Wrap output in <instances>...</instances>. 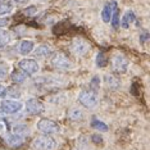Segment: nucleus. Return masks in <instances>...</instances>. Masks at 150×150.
<instances>
[{"label":"nucleus","instance_id":"1","mask_svg":"<svg viewBox=\"0 0 150 150\" xmlns=\"http://www.w3.org/2000/svg\"><path fill=\"white\" fill-rule=\"evenodd\" d=\"M32 146L36 150H54L57 148V141L55 139L50 137L49 135H45L36 137L32 141Z\"/></svg>","mask_w":150,"mask_h":150},{"label":"nucleus","instance_id":"2","mask_svg":"<svg viewBox=\"0 0 150 150\" xmlns=\"http://www.w3.org/2000/svg\"><path fill=\"white\" fill-rule=\"evenodd\" d=\"M78 101L86 108H93L98 104V94L93 90H83L78 95Z\"/></svg>","mask_w":150,"mask_h":150},{"label":"nucleus","instance_id":"3","mask_svg":"<svg viewBox=\"0 0 150 150\" xmlns=\"http://www.w3.org/2000/svg\"><path fill=\"white\" fill-rule=\"evenodd\" d=\"M37 129L45 135H52L60 131V126L52 119H41L37 122Z\"/></svg>","mask_w":150,"mask_h":150},{"label":"nucleus","instance_id":"4","mask_svg":"<svg viewBox=\"0 0 150 150\" xmlns=\"http://www.w3.org/2000/svg\"><path fill=\"white\" fill-rule=\"evenodd\" d=\"M52 66L59 71H68L72 68V63L63 53H57L52 58Z\"/></svg>","mask_w":150,"mask_h":150},{"label":"nucleus","instance_id":"5","mask_svg":"<svg viewBox=\"0 0 150 150\" xmlns=\"http://www.w3.org/2000/svg\"><path fill=\"white\" fill-rule=\"evenodd\" d=\"M23 104L21 101H14V100H3L0 104V109L6 114H14L22 110Z\"/></svg>","mask_w":150,"mask_h":150},{"label":"nucleus","instance_id":"6","mask_svg":"<svg viewBox=\"0 0 150 150\" xmlns=\"http://www.w3.org/2000/svg\"><path fill=\"white\" fill-rule=\"evenodd\" d=\"M19 68L27 74H35L39 72V64L33 59H23L19 62Z\"/></svg>","mask_w":150,"mask_h":150},{"label":"nucleus","instance_id":"7","mask_svg":"<svg viewBox=\"0 0 150 150\" xmlns=\"http://www.w3.org/2000/svg\"><path fill=\"white\" fill-rule=\"evenodd\" d=\"M26 110L30 114H40L44 112V104L35 98L28 99L26 103Z\"/></svg>","mask_w":150,"mask_h":150},{"label":"nucleus","instance_id":"8","mask_svg":"<svg viewBox=\"0 0 150 150\" xmlns=\"http://www.w3.org/2000/svg\"><path fill=\"white\" fill-rule=\"evenodd\" d=\"M88 49H90V45H88L85 40L80 39V37L73 40L72 50L74 52V54H77V55H83V54H86L88 52Z\"/></svg>","mask_w":150,"mask_h":150},{"label":"nucleus","instance_id":"9","mask_svg":"<svg viewBox=\"0 0 150 150\" xmlns=\"http://www.w3.org/2000/svg\"><path fill=\"white\" fill-rule=\"evenodd\" d=\"M113 67L114 69L117 71L119 73H125L126 71H127L128 68V60L127 58L125 55H122V54H118V55H115L113 58Z\"/></svg>","mask_w":150,"mask_h":150},{"label":"nucleus","instance_id":"10","mask_svg":"<svg viewBox=\"0 0 150 150\" xmlns=\"http://www.w3.org/2000/svg\"><path fill=\"white\" fill-rule=\"evenodd\" d=\"M53 53V49L50 47L49 45H45V44H42V45H39L36 47L35 50V57L37 58H46L49 55H52Z\"/></svg>","mask_w":150,"mask_h":150},{"label":"nucleus","instance_id":"11","mask_svg":"<svg viewBox=\"0 0 150 150\" xmlns=\"http://www.w3.org/2000/svg\"><path fill=\"white\" fill-rule=\"evenodd\" d=\"M5 142L8 144L9 146L12 148H17V146H21L23 144V136H19V135H9L5 137Z\"/></svg>","mask_w":150,"mask_h":150},{"label":"nucleus","instance_id":"12","mask_svg":"<svg viewBox=\"0 0 150 150\" xmlns=\"http://www.w3.org/2000/svg\"><path fill=\"white\" fill-rule=\"evenodd\" d=\"M32 50H33V42L31 40H23L21 45H19V53L22 55H28Z\"/></svg>","mask_w":150,"mask_h":150},{"label":"nucleus","instance_id":"13","mask_svg":"<svg viewBox=\"0 0 150 150\" xmlns=\"http://www.w3.org/2000/svg\"><path fill=\"white\" fill-rule=\"evenodd\" d=\"M112 14H113V3L107 4L103 8V12H101V18H103V21L105 23H108V22H110V19H112Z\"/></svg>","mask_w":150,"mask_h":150},{"label":"nucleus","instance_id":"14","mask_svg":"<svg viewBox=\"0 0 150 150\" xmlns=\"http://www.w3.org/2000/svg\"><path fill=\"white\" fill-rule=\"evenodd\" d=\"M135 21V13L132 11H127L125 13L123 18H122V27L123 28H128L129 25Z\"/></svg>","mask_w":150,"mask_h":150},{"label":"nucleus","instance_id":"15","mask_svg":"<svg viewBox=\"0 0 150 150\" xmlns=\"http://www.w3.org/2000/svg\"><path fill=\"white\" fill-rule=\"evenodd\" d=\"M27 78V74L23 71H14L12 73V81L14 83H22L25 82V80Z\"/></svg>","mask_w":150,"mask_h":150},{"label":"nucleus","instance_id":"16","mask_svg":"<svg viewBox=\"0 0 150 150\" xmlns=\"http://www.w3.org/2000/svg\"><path fill=\"white\" fill-rule=\"evenodd\" d=\"M91 127L94 129H99V131L101 132H107L108 131V126L104 123V122L99 121L98 118H93V121H91Z\"/></svg>","mask_w":150,"mask_h":150},{"label":"nucleus","instance_id":"17","mask_svg":"<svg viewBox=\"0 0 150 150\" xmlns=\"http://www.w3.org/2000/svg\"><path fill=\"white\" fill-rule=\"evenodd\" d=\"M112 25L113 27H118L119 25V11L117 8V3L113 1V14H112Z\"/></svg>","mask_w":150,"mask_h":150},{"label":"nucleus","instance_id":"18","mask_svg":"<svg viewBox=\"0 0 150 150\" xmlns=\"http://www.w3.org/2000/svg\"><path fill=\"white\" fill-rule=\"evenodd\" d=\"M13 134L19 135V136H25L28 134V127L25 125H17L13 127Z\"/></svg>","mask_w":150,"mask_h":150},{"label":"nucleus","instance_id":"19","mask_svg":"<svg viewBox=\"0 0 150 150\" xmlns=\"http://www.w3.org/2000/svg\"><path fill=\"white\" fill-rule=\"evenodd\" d=\"M68 117L72 119V121H78V119L82 118V112L77 108H72L69 112H68Z\"/></svg>","mask_w":150,"mask_h":150},{"label":"nucleus","instance_id":"20","mask_svg":"<svg viewBox=\"0 0 150 150\" xmlns=\"http://www.w3.org/2000/svg\"><path fill=\"white\" fill-rule=\"evenodd\" d=\"M105 82H107L108 86L112 87V88H117L119 86V81L117 78H114L113 76H110V74H107V76H105Z\"/></svg>","mask_w":150,"mask_h":150},{"label":"nucleus","instance_id":"21","mask_svg":"<svg viewBox=\"0 0 150 150\" xmlns=\"http://www.w3.org/2000/svg\"><path fill=\"white\" fill-rule=\"evenodd\" d=\"M108 64V58L104 53H99L96 55V66L98 67H105Z\"/></svg>","mask_w":150,"mask_h":150},{"label":"nucleus","instance_id":"22","mask_svg":"<svg viewBox=\"0 0 150 150\" xmlns=\"http://www.w3.org/2000/svg\"><path fill=\"white\" fill-rule=\"evenodd\" d=\"M99 86H100V77H99V76H94L93 78H91V81H90V87L93 88V91L98 93Z\"/></svg>","mask_w":150,"mask_h":150},{"label":"nucleus","instance_id":"23","mask_svg":"<svg viewBox=\"0 0 150 150\" xmlns=\"http://www.w3.org/2000/svg\"><path fill=\"white\" fill-rule=\"evenodd\" d=\"M12 8L13 6L11 4H8V3H0V16H4V14L11 13Z\"/></svg>","mask_w":150,"mask_h":150},{"label":"nucleus","instance_id":"24","mask_svg":"<svg viewBox=\"0 0 150 150\" xmlns=\"http://www.w3.org/2000/svg\"><path fill=\"white\" fill-rule=\"evenodd\" d=\"M9 40H11V37H9L8 33L0 31V49H1L3 46H5L6 44L9 42Z\"/></svg>","mask_w":150,"mask_h":150},{"label":"nucleus","instance_id":"25","mask_svg":"<svg viewBox=\"0 0 150 150\" xmlns=\"http://www.w3.org/2000/svg\"><path fill=\"white\" fill-rule=\"evenodd\" d=\"M8 73H9V67L6 64L1 63L0 64V78H5Z\"/></svg>","mask_w":150,"mask_h":150},{"label":"nucleus","instance_id":"26","mask_svg":"<svg viewBox=\"0 0 150 150\" xmlns=\"http://www.w3.org/2000/svg\"><path fill=\"white\" fill-rule=\"evenodd\" d=\"M23 13H25V14H26L27 17L33 16V14H35V13H36V8H35V6H30V8H27V9H26V11L23 12Z\"/></svg>","mask_w":150,"mask_h":150},{"label":"nucleus","instance_id":"27","mask_svg":"<svg viewBox=\"0 0 150 150\" xmlns=\"http://www.w3.org/2000/svg\"><path fill=\"white\" fill-rule=\"evenodd\" d=\"M91 139H93V141L95 144H101V142H103V139H101V136H99V135H93Z\"/></svg>","mask_w":150,"mask_h":150},{"label":"nucleus","instance_id":"28","mask_svg":"<svg viewBox=\"0 0 150 150\" xmlns=\"http://www.w3.org/2000/svg\"><path fill=\"white\" fill-rule=\"evenodd\" d=\"M6 94H8V88L3 86V85H0V98H4Z\"/></svg>","mask_w":150,"mask_h":150},{"label":"nucleus","instance_id":"29","mask_svg":"<svg viewBox=\"0 0 150 150\" xmlns=\"http://www.w3.org/2000/svg\"><path fill=\"white\" fill-rule=\"evenodd\" d=\"M9 21H11V19H9V18H0V28H1V27L8 26Z\"/></svg>","mask_w":150,"mask_h":150},{"label":"nucleus","instance_id":"30","mask_svg":"<svg viewBox=\"0 0 150 150\" xmlns=\"http://www.w3.org/2000/svg\"><path fill=\"white\" fill-rule=\"evenodd\" d=\"M27 1H30V0H13V3H16V4H26Z\"/></svg>","mask_w":150,"mask_h":150},{"label":"nucleus","instance_id":"31","mask_svg":"<svg viewBox=\"0 0 150 150\" xmlns=\"http://www.w3.org/2000/svg\"><path fill=\"white\" fill-rule=\"evenodd\" d=\"M146 39H148V33H144V35H142V36H141V41H142V42H144V41H145V40H146Z\"/></svg>","mask_w":150,"mask_h":150},{"label":"nucleus","instance_id":"32","mask_svg":"<svg viewBox=\"0 0 150 150\" xmlns=\"http://www.w3.org/2000/svg\"><path fill=\"white\" fill-rule=\"evenodd\" d=\"M3 128H4V126H3V123H0V131H1Z\"/></svg>","mask_w":150,"mask_h":150},{"label":"nucleus","instance_id":"33","mask_svg":"<svg viewBox=\"0 0 150 150\" xmlns=\"http://www.w3.org/2000/svg\"><path fill=\"white\" fill-rule=\"evenodd\" d=\"M6 1V0H0V3H5Z\"/></svg>","mask_w":150,"mask_h":150}]
</instances>
